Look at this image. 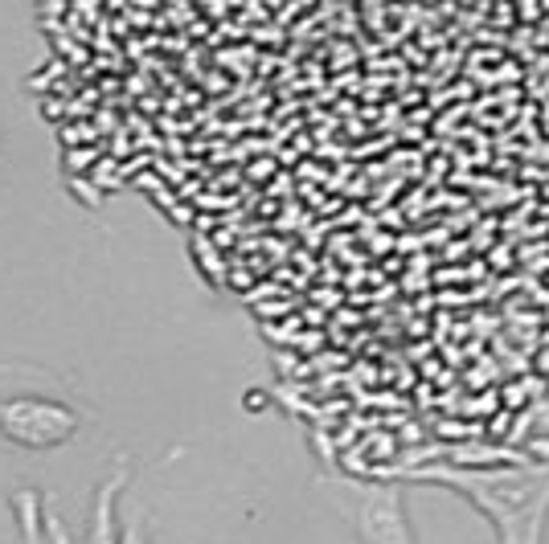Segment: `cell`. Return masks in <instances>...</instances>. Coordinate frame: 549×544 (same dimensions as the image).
I'll use <instances>...</instances> for the list:
<instances>
[{"label":"cell","mask_w":549,"mask_h":544,"mask_svg":"<svg viewBox=\"0 0 549 544\" xmlns=\"http://www.w3.org/2000/svg\"><path fill=\"white\" fill-rule=\"evenodd\" d=\"M87 405L74 385L41 365H0V442L21 450H54L70 442Z\"/></svg>","instance_id":"cell-1"},{"label":"cell","mask_w":549,"mask_h":544,"mask_svg":"<svg viewBox=\"0 0 549 544\" xmlns=\"http://www.w3.org/2000/svg\"><path fill=\"white\" fill-rule=\"evenodd\" d=\"M128 487V463H115V471L103 479V487L95 491V508H91V524H87V544H115L119 536V520H115V504L119 491Z\"/></svg>","instance_id":"cell-2"},{"label":"cell","mask_w":549,"mask_h":544,"mask_svg":"<svg viewBox=\"0 0 549 544\" xmlns=\"http://www.w3.org/2000/svg\"><path fill=\"white\" fill-rule=\"evenodd\" d=\"M41 508H46L41 491H33V487L13 491V516H17V528H21L25 544H41Z\"/></svg>","instance_id":"cell-3"},{"label":"cell","mask_w":549,"mask_h":544,"mask_svg":"<svg viewBox=\"0 0 549 544\" xmlns=\"http://www.w3.org/2000/svg\"><path fill=\"white\" fill-rule=\"evenodd\" d=\"M41 544H74V540H70V532L62 528L58 512L50 508V500H46V508H41Z\"/></svg>","instance_id":"cell-4"},{"label":"cell","mask_w":549,"mask_h":544,"mask_svg":"<svg viewBox=\"0 0 549 544\" xmlns=\"http://www.w3.org/2000/svg\"><path fill=\"white\" fill-rule=\"evenodd\" d=\"M115 544H144V524L140 520L136 524H123L119 536H115Z\"/></svg>","instance_id":"cell-5"}]
</instances>
